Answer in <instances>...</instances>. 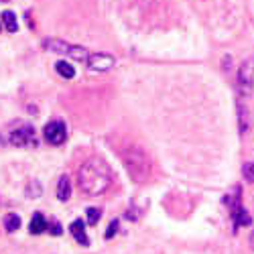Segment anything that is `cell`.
<instances>
[{"label":"cell","instance_id":"obj_3","mask_svg":"<svg viewBox=\"0 0 254 254\" xmlns=\"http://www.w3.org/2000/svg\"><path fill=\"white\" fill-rule=\"evenodd\" d=\"M8 140H10V144H14V146H35V144H37V134H35L33 124L16 122L12 128H10Z\"/></svg>","mask_w":254,"mask_h":254},{"label":"cell","instance_id":"obj_10","mask_svg":"<svg viewBox=\"0 0 254 254\" xmlns=\"http://www.w3.org/2000/svg\"><path fill=\"white\" fill-rule=\"evenodd\" d=\"M71 195V183H69V177L67 175H63L59 179V185H57V197L61 201H67Z\"/></svg>","mask_w":254,"mask_h":254},{"label":"cell","instance_id":"obj_17","mask_svg":"<svg viewBox=\"0 0 254 254\" xmlns=\"http://www.w3.org/2000/svg\"><path fill=\"white\" fill-rule=\"evenodd\" d=\"M242 171H244V177H246V181L254 185V163H246Z\"/></svg>","mask_w":254,"mask_h":254},{"label":"cell","instance_id":"obj_14","mask_svg":"<svg viewBox=\"0 0 254 254\" xmlns=\"http://www.w3.org/2000/svg\"><path fill=\"white\" fill-rule=\"evenodd\" d=\"M4 228H6V232H16L20 228V218L16 214H6L4 216Z\"/></svg>","mask_w":254,"mask_h":254},{"label":"cell","instance_id":"obj_19","mask_svg":"<svg viewBox=\"0 0 254 254\" xmlns=\"http://www.w3.org/2000/svg\"><path fill=\"white\" fill-rule=\"evenodd\" d=\"M116 232H118V220H114L112 224H110V228H108V232H106V238H114V234H116Z\"/></svg>","mask_w":254,"mask_h":254},{"label":"cell","instance_id":"obj_18","mask_svg":"<svg viewBox=\"0 0 254 254\" xmlns=\"http://www.w3.org/2000/svg\"><path fill=\"white\" fill-rule=\"evenodd\" d=\"M47 228H49V232H51V234H53V236H59V234H61V232H63L57 220H51V222L47 224Z\"/></svg>","mask_w":254,"mask_h":254},{"label":"cell","instance_id":"obj_7","mask_svg":"<svg viewBox=\"0 0 254 254\" xmlns=\"http://www.w3.org/2000/svg\"><path fill=\"white\" fill-rule=\"evenodd\" d=\"M43 136L51 144H61L63 140H65V136H67V128H65V124H63L61 120H53V122H49L45 126Z\"/></svg>","mask_w":254,"mask_h":254},{"label":"cell","instance_id":"obj_15","mask_svg":"<svg viewBox=\"0 0 254 254\" xmlns=\"http://www.w3.org/2000/svg\"><path fill=\"white\" fill-rule=\"evenodd\" d=\"M238 116H240V130L244 132L246 128H248V124H250V118L246 116V106L240 102L238 104Z\"/></svg>","mask_w":254,"mask_h":254},{"label":"cell","instance_id":"obj_2","mask_svg":"<svg viewBox=\"0 0 254 254\" xmlns=\"http://www.w3.org/2000/svg\"><path fill=\"white\" fill-rule=\"evenodd\" d=\"M122 161H124V167L128 171L130 179L136 181V183H144L149 181L151 175H153V165H151V159L146 157V153L140 149V146H126L122 151Z\"/></svg>","mask_w":254,"mask_h":254},{"label":"cell","instance_id":"obj_6","mask_svg":"<svg viewBox=\"0 0 254 254\" xmlns=\"http://www.w3.org/2000/svg\"><path fill=\"white\" fill-rule=\"evenodd\" d=\"M240 187H236L234 189V201H232V205H230V209H232V220H234V230H238V228H242V226H250V216L244 211V207H242V203H240Z\"/></svg>","mask_w":254,"mask_h":254},{"label":"cell","instance_id":"obj_4","mask_svg":"<svg viewBox=\"0 0 254 254\" xmlns=\"http://www.w3.org/2000/svg\"><path fill=\"white\" fill-rule=\"evenodd\" d=\"M45 49L53 51V53H61V55H69V57L79 59V61H86L90 57L88 49L77 47V45H69V43H65V41H59V39H47L45 41Z\"/></svg>","mask_w":254,"mask_h":254},{"label":"cell","instance_id":"obj_9","mask_svg":"<svg viewBox=\"0 0 254 254\" xmlns=\"http://www.w3.org/2000/svg\"><path fill=\"white\" fill-rule=\"evenodd\" d=\"M69 232H71V236H73L81 246H88V244H90V240H88V236H86V228H83V222H81V220H75V222L69 226Z\"/></svg>","mask_w":254,"mask_h":254},{"label":"cell","instance_id":"obj_20","mask_svg":"<svg viewBox=\"0 0 254 254\" xmlns=\"http://www.w3.org/2000/svg\"><path fill=\"white\" fill-rule=\"evenodd\" d=\"M250 248L254 250V230H252V236H250Z\"/></svg>","mask_w":254,"mask_h":254},{"label":"cell","instance_id":"obj_12","mask_svg":"<svg viewBox=\"0 0 254 254\" xmlns=\"http://www.w3.org/2000/svg\"><path fill=\"white\" fill-rule=\"evenodd\" d=\"M55 69H57V73L61 77H65V79H71L75 75V69L71 67V63H67V61H57L55 63Z\"/></svg>","mask_w":254,"mask_h":254},{"label":"cell","instance_id":"obj_1","mask_svg":"<svg viewBox=\"0 0 254 254\" xmlns=\"http://www.w3.org/2000/svg\"><path fill=\"white\" fill-rule=\"evenodd\" d=\"M77 183L83 193L88 195H100L112 183V173L110 167L106 165L102 159H90L79 167L77 173Z\"/></svg>","mask_w":254,"mask_h":254},{"label":"cell","instance_id":"obj_16","mask_svg":"<svg viewBox=\"0 0 254 254\" xmlns=\"http://www.w3.org/2000/svg\"><path fill=\"white\" fill-rule=\"evenodd\" d=\"M86 216H88V224H98V220H100V216H102V211L96 209V207H90V209L86 211Z\"/></svg>","mask_w":254,"mask_h":254},{"label":"cell","instance_id":"obj_11","mask_svg":"<svg viewBox=\"0 0 254 254\" xmlns=\"http://www.w3.org/2000/svg\"><path fill=\"white\" fill-rule=\"evenodd\" d=\"M29 230H31V234H43V232L47 230V220H45V216H43V214H35L33 220H31Z\"/></svg>","mask_w":254,"mask_h":254},{"label":"cell","instance_id":"obj_13","mask_svg":"<svg viewBox=\"0 0 254 254\" xmlns=\"http://www.w3.org/2000/svg\"><path fill=\"white\" fill-rule=\"evenodd\" d=\"M2 23H4V27H6L10 33H14V31L18 29L16 14H14V12H10V10H4V12H2Z\"/></svg>","mask_w":254,"mask_h":254},{"label":"cell","instance_id":"obj_5","mask_svg":"<svg viewBox=\"0 0 254 254\" xmlns=\"http://www.w3.org/2000/svg\"><path fill=\"white\" fill-rule=\"evenodd\" d=\"M254 90V61H244L238 71V92L242 96L252 94Z\"/></svg>","mask_w":254,"mask_h":254},{"label":"cell","instance_id":"obj_8","mask_svg":"<svg viewBox=\"0 0 254 254\" xmlns=\"http://www.w3.org/2000/svg\"><path fill=\"white\" fill-rule=\"evenodd\" d=\"M86 63H88V67L92 71H108V69L114 67L116 59L112 55H106V53H90Z\"/></svg>","mask_w":254,"mask_h":254}]
</instances>
